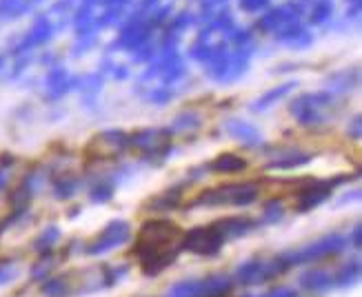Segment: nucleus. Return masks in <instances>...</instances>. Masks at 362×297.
<instances>
[{
    "label": "nucleus",
    "mask_w": 362,
    "mask_h": 297,
    "mask_svg": "<svg viewBox=\"0 0 362 297\" xmlns=\"http://www.w3.org/2000/svg\"><path fill=\"white\" fill-rule=\"evenodd\" d=\"M36 0H0V16L16 18L27 7H32Z\"/></svg>",
    "instance_id": "f257e3e1"
}]
</instances>
